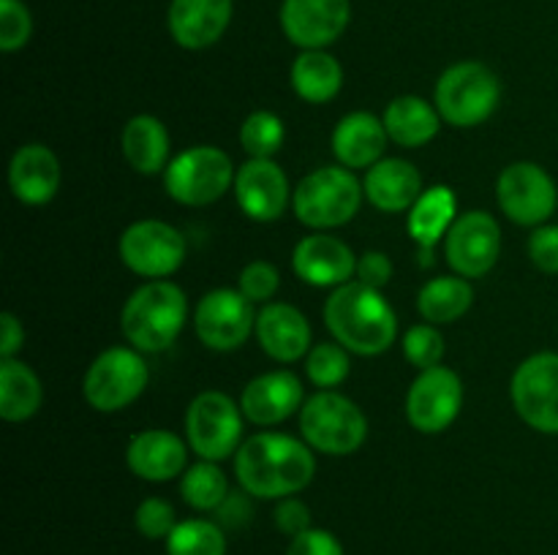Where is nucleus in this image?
<instances>
[{"label":"nucleus","instance_id":"1","mask_svg":"<svg viewBox=\"0 0 558 555\" xmlns=\"http://www.w3.org/2000/svg\"><path fill=\"white\" fill-rule=\"evenodd\" d=\"M316 473L314 452L305 441L287 433H256L234 455V477L243 493L265 501L298 495Z\"/></svg>","mask_w":558,"mask_h":555},{"label":"nucleus","instance_id":"2","mask_svg":"<svg viewBox=\"0 0 558 555\" xmlns=\"http://www.w3.org/2000/svg\"><path fill=\"white\" fill-rule=\"evenodd\" d=\"M325 324L336 343L360 357L385 354L398 335V316L381 288L360 281L332 288L325 303Z\"/></svg>","mask_w":558,"mask_h":555},{"label":"nucleus","instance_id":"3","mask_svg":"<svg viewBox=\"0 0 558 555\" xmlns=\"http://www.w3.org/2000/svg\"><path fill=\"white\" fill-rule=\"evenodd\" d=\"M189 319L185 292L172 281H150L136 288L123 305L120 330L142 354L167 351Z\"/></svg>","mask_w":558,"mask_h":555},{"label":"nucleus","instance_id":"4","mask_svg":"<svg viewBox=\"0 0 558 555\" xmlns=\"http://www.w3.org/2000/svg\"><path fill=\"white\" fill-rule=\"evenodd\" d=\"M300 430L311 449L330 457H343L357 452L368 439V419L363 408L347 395L332 390H319L300 408Z\"/></svg>","mask_w":558,"mask_h":555},{"label":"nucleus","instance_id":"5","mask_svg":"<svg viewBox=\"0 0 558 555\" xmlns=\"http://www.w3.org/2000/svg\"><path fill=\"white\" fill-rule=\"evenodd\" d=\"M363 185L347 166H322L305 174L292 194L294 215L308 229H338L357 215Z\"/></svg>","mask_w":558,"mask_h":555},{"label":"nucleus","instance_id":"6","mask_svg":"<svg viewBox=\"0 0 558 555\" xmlns=\"http://www.w3.org/2000/svg\"><path fill=\"white\" fill-rule=\"evenodd\" d=\"M501 98V82L494 71L477 60L450 65L439 76L434 103L441 120L456 128H474L496 112Z\"/></svg>","mask_w":558,"mask_h":555},{"label":"nucleus","instance_id":"7","mask_svg":"<svg viewBox=\"0 0 558 555\" xmlns=\"http://www.w3.org/2000/svg\"><path fill=\"white\" fill-rule=\"evenodd\" d=\"M232 158L213 145H196L178 152L163 172V188L185 207H205L221 199L234 185Z\"/></svg>","mask_w":558,"mask_h":555},{"label":"nucleus","instance_id":"8","mask_svg":"<svg viewBox=\"0 0 558 555\" xmlns=\"http://www.w3.org/2000/svg\"><path fill=\"white\" fill-rule=\"evenodd\" d=\"M243 408L227 392L207 390L185 411V439L202 460L221 462L243 444Z\"/></svg>","mask_w":558,"mask_h":555},{"label":"nucleus","instance_id":"9","mask_svg":"<svg viewBox=\"0 0 558 555\" xmlns=\"http://www.w3.org/2000/svg\"><path fill=\"white\" fill-rule=\"evenodd\" d=\"M147 381H150V368L142 351H136L134 346H112L98 354L87 368L82 395L96 411L114 414L131 406L145 392Z\"/></svg>","mask_w":558,"mask_h":555},{"label":"nucleus","instance_id":"10","mask_svg":"<svg viewBox=\"0 0 558 555\" xmlns=\"http://www.w3.org/2000/svg\"><path fill=\"white\" fill-rule=\"evenodd\" d=\"M515 414L532 430L558 435V354L539 351L523 359L510 384Z\"/></svg>","mask_w":558,"mask_h":555},{"label":"nucleus","instance_id":"11","mask_svg":"<svg viewBox=\"0 0 558 555\" xmlns=\"http://www.w3.org/2000/svg\"><path fill=\"white\" fill-rule=\"evenodd\" d=\"M501 212L518 226H543L558 207V188L539 163L515 161L496 180Z\"/></svg>","mask_w":558,"mask_h":555},{"label":"nucleus","instance_id":"12","mask_svg":"<svg viewBox=\"0 0 558 555\" xmlns=\"http://www.w3.org/2000/svg\"><path fill=\"white\" fill-rule=\"evenodd\" d=\"M120 261L131 272L150 281H163L172 272H178L185 261V239L183 234L167 221H136L120 234Z\"/></svg>","mask_w":558,"mask_h":555},{"label":"nucleus","instance_id":"13","mask_svg":"<svg viewBox=\"0 0 558 555\" xmlns=\"http://www.w3.org/2000/svg\"><path fill=\"white\" fill-rule=\"evenodd\" d=\"M194 326L210 351H234L254 332V303L240 288H213L196 305Z\"/></svg>","mask_w":558,"mask_h":555},{"label":"nucleus","instance_id":"14","mask_svg":"<svg viewBox=\"0 0 558 555\" xmlns=\"http://www.w3.org/2000/svg\"><path fill=\"white\" fill-rule=\"evenodd\" d=\"M463 406V384L456 370L436 365L420 370L407 392V419L425 435L441 433L458 419Z\"/></svg>","mask_w":558,"mask_h":555},{"label":"nucleus","instance_id":"15","mask_svg":"<svg viewBox=\"0 0 558 555\" xmlns=\"http://www.w3.org/2000/svg\"><path fill=\"white\" fill-rule=\"evenodd\" d=\"M447 264L461 278H483L501 254V229L490 212L472 210L456 218L445 237Z\"/></svg>","mask_w":558,"mask_h":555},{"label":"nucleus","instance_id":"16","mask_svg":"<svg viewBox=\"0 0 558 555\" xmlns=\"http://www.w3.org/2000/svg\"><path fill=\"white\" fill-rule=\"evenodd\" d=\"M352 22L349 0H283L281 27L300 49H325L343 36Z\"/></svg>","mask_w":558,"mask_h":555},{"label":"nucleus","instance_id":"17","mask_svg":"<svg viewBox=\"0 0 558 555\" xmlns=\"http://www.w3.org/2000/svg\"><path fill=\"white\" fill-rule=\"evenodd\" d=\"M234 196L238 205L251 221L270 223L278 221L292 199L287 172L272 158H251L238 169L234 177Z\"/></svg>","mask_w":558,"mask_h":555},{"label":"nucleus","instance_id":"18","mask_svg":"<svg viewBox=\"0 0 558 555\" xmlns=\"http://www.w3.org/2000/svg\"><path fill=\"white\" fill-rule=\"evenodd\" d=\"M292 270L308 286L338 288L357 275V256L341 237L308 234L294 245Z\"/></svg>","mask_w":558,"mask_h":555},{"label":"nucleus","instance_id":"19","mask_svg":"<svg viewBox=\"0 0 558 555\" xmlns=\"http://www.w3.org/2000/svg\"><path fill=\"white\" fill-rule=\"evenodd\" d=\"M305 403L303 381L292 373V370H270L245 384L243 395H240V408L245 417L262 428H272L281 424L283 419L300 411Z\"/></svg>","mask_w":558,"mask_h":555},{"label":"nucleus","instance_id":"20","mask_svg":"<svg viewBox=\"0 0 558 555\" xmlns=\"http://www.w3.org/2000/svg\"><path fill=\"white\" fill-rule=\"evenodd\" d=\"M254 335L276 362H298L311 351V324L294 305L267 303L256 313Z\"/></svg>","mask_w":558,"mask_h":555},{"label":"nucleus","instance_id":"21","mask_svg":"<svg viewBox=\"0 0 558 555\" xmlns=\"http://www.w3.org/2000/svg\"><path fill=\"white\" fill-rule=\"evenodd\" d=\"M60 180H63L60 161L47 145L31 141L11 156L9 188L22 205L41 207L52 201L60 190Z\"/></svg>","mask_w":558,"mask_h":555},{"label":"nucleus","instance_id":"22","mask_svg":"<svg viewBox=\"0 0 558 555\" xmlns=\"http://www.w3.org/2000/svg\"><path fill=\"white\" fill-rule=\"evenodd\" d=\"M232 0H172L167 14L169 36L183 49H207L227 33Z\"/></svg>","mask_w":558,"mask_h":555},{"label":"nucleus","instance_id":"23","mask_svg":"<svg viewBox=\"0 0 558 555\" xmlns=\"http://www.w3.org/2000/svg\"><path fill=\"white\" fill-rule=\"evenodd\" d=\"M185 457H189V446L183 444V439L163 428L142 430L129 441V449H125L131 473L145 482H169L180 477L185 471Z\"/></svg>","mask_w":558,"mask_h":555},{"label":"nucleus","instance_id":"24","mask_svg":"<svg viewBox=\"0 0 558 555\" xmlns=\"http://www.w3.org/2000/svg\"><path fill=\"white\" fill-rule=\"evenodd\" d=\"M365 199L379 212H407L423 196V177L417 166L403 158H381L363 180Z\"/></svg>","mask_w":558,"mask_h":555},{"label":"nucleus","instance_id":"25","mask_svg":"<svg viewBox=\"0 0 558 555\" xmlns=\"http://www.w3.org/2000/svg\"><path fill=\"white\" fill-rule=\"evenodd\" d=\"M387 136L385 123L371 112H349L332 131V152L347 169H371L381 161Z\"/></svg>","mask_w":558,"mask_h":555},{"label":"nucleus","instance_id":"26","mask_svg":"<svg viewBox=\"0 0 558 555\" xmlns=\"http://www.w3.org/2000/svg\"><path fill=\"white\" fill-rule=\"evenodd\" d=\"M458 199L452 194L450 185H434V188L423 190L414 207L409 210V237L420 245L423 250V264H430V250L436 248L441 237L452 229L458 218Z\"/></svg>","mask_w":558,"mask_h":555},{"label":"nucleus","instance_id":"27","mask_svg":"<svg viewBox=\"0 0 558 555\" xmlns=\"http://www.w3.org/2000/svg\"><path fill=\"white\" fill-rule=\"evenodd\" d=\"M120 147H123V158L129 161L131 169L140 174H158L167 172L169 166V131L153 114H136L125 123L123 136H120Z\"/></svg>","mask_w":558,"mask_h":555},{"label":"nucleus","instance_id":"28","mask_svg":"<svg viewBox=\"0 0 558 555\" xmlns=\"http://www.w3.org/2000/svg\"><path fill=\"white\" fill-rule=\"evenodd\" d=\"M387 136L401 147H423L439 134L441 114L436 103L420 96H398L387 103L381 114Z\"/></svg>","mask_w":558,"mask_h":555},{"label":"nucleus","instance_id":"29","mask_svg":"<svg viewBox=\"0 0 558 555\" xmlns=\"http://www.w3.org/2000/svg\"><path fill=\"white\" fill-rule=\"evenodd\" d=\"M44 386L31 365L20 359H0V417L5 422H25L41 408Z\"/></svg>","mask_w":558,"mask_h":555},{"label":"nucleus","instance_id":"30","mask_svg":"<svg viewBox=\"0 0 558 555\" xmlns=\"http://www.w3.org/2000/svg\"><path fill=\"white\" fill-rule=\"evenodd\" d=\"M343 69L325 49H303L292 63V87L303 101L327 103L341 92Z\"/></svg>","mask_w":558,"mask_h":555},{"label":"nucleus","instance_id":"31","mask_svg":"<svg viewBox=\"0 0 558 555\" xmlns=\"http://www.w3.org/2000/svg\"><path fill=\"white\" fill-rule=\"evenodd\" d=\"M474 303V288L469 278L439 275L430 278L417 294V310L428 324H452Z\"/></svg>","mask_w":558,"mask_h":555},{"label":"nucleus","instance_id":"32","mask_svg":"<svg viewBox=\"0 0 558 555\" xmlns=\"http://www.w3.org/2000/svg\"><path fill=\"white\" fill-rule=\"evenodd\" d=\"M180 495L185 504L196 511H216L227 501L229 482L227 473L218 468V462L202 460L183 471L180 479Z\"/></svg>","mask_w":558,"mask_h":555},{"label":"nucleus","instance_id":"33","mask_svg":"<svg viewBox=\"0 0 558 555\" xmlns=\"http://www.w3.org/2000/svg\"><path fill=\"white\" fill-rule=\"evenodd\" d=\"M163 542L167 555H227V533L205 517L180 520Z\"/></svg>","mask_w":558,"mask_h":555},{"label":"nucleus","instance_id":"34","mask_svg":"<svg viewBox=\"0 0 558 555\" xmlns=\"http://www.w3.org/2000/svg\"><path fill=\"white\" fill-rule=\"evenodd\" d=\"M287 131H283V120L276 112H251L245 123L240 125V145L251 158H272L281 150Z\"/></svg>","mask_w":558,"mask_h":555},{"label":"nucleus","instance_id":"35","mask_svg":"<svg viewBox=\"0 0 558 555\" xmlns=\"http://www.w3.org/2000/svg\"><path fill=\"white\" fill-rule=\"evenodd\" d=\"M349 351L341 343H316L305 357V373L308 381L319 390H336L349 375Z\"/></svg>","mask_w":558,"mask_h":555},{"label":"nucleus","instance_id":"36","mask_svg":"<svg viewBox=\"0 0 558 555\" xmlns=\"http://www.w3.org/2000/svg\"><path fill=\"white\" fill-rule=\"evenodd\" d=\"M403 357L409 365L420 370H428L441 365L445 357V337L436 330V324H414L403 335Z\"/></svg>","mask_w":558,"mask_h":555},{"label":"nucleus","instance_id":"37","mask_svg":"<svg viewBox=\"0 0 558 555\" xmlns=\"http://www.w3.org/2000/svg\"><path fill=\"white\" fill-rule=\"evenodd\" d=\"M33 36V16L22 0H0V49L16 52Z\"/></svg>","mask_w":558,"mask_h":555},{"label":"nucleus","instance_id":"38","mask_svg":"<svg viewBox=\"0 0 558 555\" xmlns=\"http://www.w3.org/2000/svg\"><path fill=\"white\" fill-rule=\"evenodd\" d=\"M238 288L254 305H267L272 303V297H276L278 288H281V275H278V270L270 261H251V264H245L243 272H240Z\"/></svg>","mask_w":558,"mask_h":555},{"label":"nucleus","instance_id":"39","mask_svg":"<svg viewBox=\"0 0 558 555\" xmlns=\"http://www.w3.org/2000/svg\"><path fill=\"white\" fill-rule=\"evenodd\" d=\"M134 522L136 531L145 539H167L180 520L178 515H174V506L169 504L167 498L150 495V498H145L136 506Z\"/></svg>","mask_w":558,"mask_h":555},{"label":"nucleus","instance_id":"40","mask_svg":"<svg viewBox=\"0 0 558 555\" xmlns=\"http://www.w3.org/2000/svg\"><path fill=\"white\" fill-rule=\"evenodd\" d=\"M529 259L545 275H558V226L543 223L529 237Z\"/></svg>","mask_w":558,"mask_h":555},{"label":"nucleus","instance_id":"41","mask_svg":"<svg viewBox=\"0 0 558 555\" xmlns=\"http://www.w3.org/2000/svg\"><path fill=\"white\" fill-rule=\"evenodd\" d=\"M287 555H343V544L325 528H308L289 542Z\"/></svg>","mask_w":558,"mask_h":555},{"label":"nucleus","instance_id":"42","mask_svg":"<svg viewBox=\"0 0 558 555\" xmlns=\"http://www.w3.org/2000/svg\"><path fill=\"white\" fill-rule=\"evenodd\" d=\"M272 517H276L278 531L287 533V536H292V539L300 536V533L308 531L311 528V509L303 504V501L294 498V495L278 501Z\"/></svg>","mask_w":558,"mask_h":555},{"label":"nucleus","instance_id":"43","mask_svg":"<svg viewBox=\"0 0 558 555\" xmlns=\"http://www.w3.org/2000/svg\"><path fill=\"white\" fill-rule=\"evenodd\" d=\"M392 278V261L390 256L381 250H365L357 259V281L365 286L385 288Z\"/></svg>","mask_w":558,"mask_h":555},{"label":"nucleus","instance_id":"44","mask_svg":"<svg viewBox=\"0 0 558 555\" xmlns=\"http://www.w3.org/2000/svg\"><path fill=\"white\" fill-rule=\"evenodd\" d=\"M248 495V493H245ZM245 495H240V493H229L227 495V501H223L221 506H218L216 509V515H218V526H227V528H240V526H245V522L251 520V504H248V498H245Z\"/></svg>","mask_w":558,"mask_h":555},{"label":"nucleus","instance_id":"45","mask_svg":"<svg viewBox=\"0 0 558 555\" xmlns=\"http://www.w3.org/2000/svg\"><path fill=\"white\" fill-rule=\"evenodd\" d=\"M25 343V330L14 313L0 316V359H14Z\"/></svg>","mask_w":558,"mask_h":555}]
</instances>
